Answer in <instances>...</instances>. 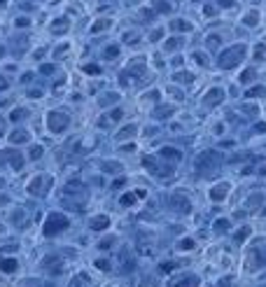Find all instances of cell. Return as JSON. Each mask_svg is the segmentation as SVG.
<instances>
[{
    "instance_id": "obj_1",
    "label": "cell",
    "mask_w": 266,
    "mask_h": 287,
    "mask_svg": "<svg viewBox=\"0 0 266 287\" xmlns=\"http://www.w3.org/2000/svg\"><path fill=\"white\" fill-rule=\"evenodd\" d=\"M245 56H248V44L245 42L229 44V47H224V49L215 56V66L220 68V70H236V68L245 61Z\"/></svg>"
},
{
    "instance_id": "obj_2",
    "label": "cell",
    "mask_w": 266,
    "mask_h": 287,
    "mask_svg": "<svg viewBox=\"0 0 266 287\" xmlns=\"http://www.w3.org/2000/svg\"><path fill=\"white\" fill-rule=\"evenodd\" d=\"M68 229H70V217H68L66 213H61V210H49V213H47L44 224H42V233L47 238L61 236V233L68 231Z\"/></svg>"
},
{
    "instance_id": "obj_3",
    "label": "cell",
    "mask_w": 266,
    "mask_h": 287,
    "mask_svg": "<svg viewBox=\"0 0 266 287\" xmlns=\"http://www.w3.org/2000/svg\"><path fill=\"white\" fill-rule=\"evenodd\" d=\"M44 122H47V131L54 133V136H59V133H66L68 126H70V112L61 110V108H56V110H47Z\"/></svg>"
},
{
    "instance_id": "obj_4",
    "label": "cell",
    "mask_w": 266,
    "mask_h": 287,
    "mask_svg": "<svg viewBox=\"0 0 266 287\" xmlns=\"http://www.w3.org/2000/svg\"><path fill=\"white\" fill-rule=\"evenodd\" d=\"M51 185H54V177L49 173H35L26 182V192L31 196H35V199H42V196H47L51 192Z\"/></svg>"
},
{
    "instance_id": "obj_5",
    "label": "cell",
    "mask_w": 266,
    "mask_h": 287,
    "mask_svg": "<svg viewBox=\"0 0 266 287\" xmlns=\"http://www.w3.org/2000/svg\"><path fill=\"white\" fill-rule=\"evenodd\" d=\"M0 161H5L12 171H21L26 166V154H21V149L17 147H5L0 152Z\"/></svg>"
},
{
    "instance_id": "obj_6",
    "label": "cell",
    "mask_w": 266,
    "mask_h": 287,
    "mask_svg": "<svg viewBox=\"0 0 266 287\" xmlns=\"http://www.w3.org/2000/svg\"><path fill=\"white\" fill-rule=\"evenodd\" d=\"M224 98H227V89L224 87H210L203 96H201V105H205L208 110H215L217 105L224 103Z\"/></svg>"
},
{
    "instance_id": "obj_7",
    "label": "cell",
    "mask_w": 266,
    "mask_h": 287,
    "mask_svg": "<svg viewBox=\"0 0 266 287\" xmlns=\"http://www.w3.org/2000/svg\"><path fill=\"white\" fill-rule=\"evenodd\" d=\"M70 23H72L70 14H61V17L51 19L49 26H47V31H49L51 35H56V38H63V35H68V31H70Z\"/></svg>"
},
{
    "instance_id": "obj_8",
    "label": "cell",
    "mask_w": 266,
    "mask_h": 287,
    "mask_svg": "<svg viewBox=\"0 0 266 287\" xmlns=\"http://www.w3.org/2000/svg\"><path fill=\"white\" fill-rule=\"evenodd\" d=\"M261 21H264V10H259V7H248L241 14V26L245 28H259Z\"/></svg>"
},
{
    "instance_id": "obj_9",
    "label": "cell",
    "mask_w": 266,
    "mask_h": 287,
    "mask_svg": "<svg viewBox=\"0 0 266 287\" xmlns=\"http://www.w3.org/2000/svg\"><path fill=\"white\" fill-rule=\"evenodd\" d=\"M229 192H231V182H217V185H212L210 189H208V199L212 201V203H224L227 201V196H229Z\"/></svg>"
},
{
    "instance_id": "obj_10",
    "label": "cell",
    "mask_w": 266,
    "mask_h": 287,
    "mask_svg": "<svg viewBox=\"0 0 266 287\" xmlns=\"http://www.w3.org/2000/svg\"><path fill=\"white\" fill-rule=\"evenodd\" d=\"M184 42H187V38H184V35L173 33V35H166V38H164V42H161V49L168 51V54H177V51L184 47Z\"/></svg>"
},
{
    "instance_id": "obj_11",
    "label": "cell",
    "mask_w": 266,
    "mask_h": 287,
    "mask_svg": "<svg viewBox=\"0 0 266 287\" xmlns=\"http://www.w3.org/2000/svg\"><path fill=\"white\" fill-rule=\"evenodd\" d=\"M166 28L173 31V33L184 35V33H192V31H194V23L187 21V17H173V19H168Z\"/></svg>"
},
{
    "instance_id": "obj_12",
    "label": "cell",
    "mask_w": 266,
    "mask_h": 287,
    "mask_svg": "<svg viewBox=\"0 0 266 287\" xmlns=\"http://www.w3.org/2000/svg\"><path fill=\"white\" fill-rule=\"evenodd\" d=\"M217 166V152L215 149H205V152H201L199 159H196V171H208V168H215Z\"/></svg>"
},
{
    "instance_id": "obj_13",
    "label": "cell",
    "mask_w": 266,
    "mask_h": 287,
    "mask_svg": "<svg viewBox=\"0 0 266 287\" xmlns=\"http://www.w3.org/2000/svg\"><path fill=\"white\" fill-rule=\"evenodd\" d=\"M31 140H33V136H31V131H26V128H14V131L7 136V143H10L12 147H19V145H31Z\"/></svg>"
},
{
    "instance_id": "obj_14",
    "label": "cell",
    "mask_w": 266,
    "mask_h": 287,
    "mask_svg": "<svg viewBox=\"0 0 266 287\" xmlns=\"http://www.w3.org/2000/svg\"><path fill=\"white\" fill-rule=\"evenodd\" d=\"M110 224H112V220H110V215H105V213L89 217V229H91V231H108Z\"/></svg>"
},
{
    "instance_id": "obj_15",
    "label": "cell",
    "mask_w": 266,
    "mask_h": 287,
    "mask_svg": "<svg viewBox=\"0 0 266 287\" xmlns=\"http://www.w3.org/2000/svg\"><path fill=\"white\" fill-rule=\"evenodd\" d=\"M112 26H115V19H112V17H98L94 23H91V28H89V33H91V35L105 33V31H110Z\"/></svg>"
},
{
    "instance_id": "obj_16",
    "label": "cell",
    "mask_w": 266,
    "mask_h": 287,
    "mask_svg": "<svg viewBox=\"0 0 266 287\" xmlns=\"http://www.w3.org/2000/svg\"><path fill=\"white\" fill-rule=\"evenodd\" d=\"M152 10L156 12V17H171L173 12H175V3L171 0H152Z\"/></svg>"
},
{
    "instance_id": "obj_17",
    "label": "cell",
    "mask_w": 266,
    "mask_h": 287,
    "mask_svg": "<svg viewBox=\"0 0 266 287\" xmlns=\"http://www.w3.org/2000/svg\"><path fill=\"white\" fill-rule=\"evenodd\" d=\"M245 98H248V100H261V98H266V84H259V82L250 84V87L245 89Z\"/></svg>"
},
{
    "instance_id": "obj_18",
    "label": "cell",
    "mask_w": 266,
    "mask_h": 287,
    "mask_svg": "<svg viewBox=\"0 0 266 287\" xmlns=\"http://www.w3.org/2000/svg\"><path fill=\"white\" fill-rule=\"evenodd\" d=\"M236 80H238V84H243V87H250V84H255V82H257V68H255V66L243 68V70H241V75H238Z\"/></svg>"
},
{
    "instance_id": "obj_19",
    "label": "cell",
    "mask_w": 266,
    "mask_h": 287,
    "mask_svg": "<svg viewBox=\"0 0 266 287\" xmlns=\"http://www.w3.org/2000/svg\"><path fill=\"white\" fill-rule=\"evenodd\" d=\"M138 199H145V192H126L122 196V199H119V205H122V208H133V205L138 203Z\"/></svg>"
},
{
    "instance_id": "obj_20",
    "label": "cell",
    "mask_w": 266,
    "mask_h": 287,
    "mask_svg": "<svg viewBox=\"0 0 266 287\" xmlns=\"http://www.w3.org/2000/svg\"><path fill=\"white\" fill-rule=\"evenodd\" d=\"M175 280L177 282H171V287H199V276H194V273H182Z\"/></svg>"
},
{
    "instance_id": "obj_21",
    "label": "cell",
    "mask_w": 266,
    "mask_h": 287,
    "mask_svg": "<svg viewBox=\"0 0 266 287\" xmlns=\"http://www.w3.org/2000/svg\"><path fill=\"white\" fill-rule=\"evenodd\" d=\"M100 54H103L105 61H115V59H119V54H122V47H119V42H108Z\"/></svg>"
},
{
    "instance_id": "obj_22",
    "label": "cell",
    "mask_w": 266,
    "mask_h": 287,
    "mask_svg": "<svg viewBox=\"0 0 266 287\" xmlns=\"http://www.w3.org/2000/svg\"><path fill=\"white\" fill-rule=\"evenodd\" d=\"M192 63H194V66H201V68H208V66H212V59L205 49H201V51H194V54H192Z\"/></svg>"
},
{
    "instance_id": "obj_23",
    "label": "cell",
    "mask_w": 266,
    "mask_h": 287,
    "mask_svg": "<svg viewBox=\"0 0 266 287\" xmlns=\"http://www.w3.org/2000/svg\"><path fill=\"white\" fill-rule=\"evenodd\" d=\"M212 231H215L217 236L231 231V220H229V217H217V220L212 222Z\"/></svg>"
},
{
    "instance_id": "obj_24",
    "label": "cell",
    "mask_w": 266,
    "mask_h": 287,
    "mask_svg": "<svg viewBox=\"0 0 266 287\" xmlns=\"http://www.w3.org/2000/svg\"><path fill=\"white\" fill-rule=\"evenodd\" d=\"M42 156H44V145H40V143L28 145V152H26L28 161H38V159H42Z\"/></svg>"
},
{
    "instance_id": "obj_25",
    "label": "cell",
    "mask_w": 266,
    "mask_h": 287,
    "mask_svg": "<svg viewBox=\"0 0 266 287\" xmlns=\"http://www.w3.org/2000/svg\"><path fill=\"white\" fill-rule=\"evenodd\" d=\"M119 100H122V94H117V91H108V96L105 94L98 96V105H100V108H108V105L119 103Z\"/></svg>"
},
{
    "instance_id": "obj_26",
    "label": "cell",
    "mask_w": 266,
    "mask_h": 287,
    "mask_svg": "<svg viewBox=\"0 0 266 287\" xmlns=\"http://www.w3.org/2000/svg\"><path fill=\"white\" fill-rule=\"evenodd\" d=\"M19 269V262L14 257H0V271H5V273H14Z\"/></svg>"
},
{
    "instance_id": "obj_27",
    "label": "cell",
    "mask_w": 266,
    "mask_h": 287,
    "mask_svg": "<svg viewBox=\"0 0 266 287\" xmlns=\"http://www.w3.org/2000/svg\"><path fill=\"white\" fill-rule=\"evenodd\" d=\"M264 199H266V196H264V192L250 194V199L245 201V208H248V210H257V208H259L261 203H264Z\"/></svg>"
},
{
    "instance_id": "obj_28",
    "label": "cell",
    "mask_w": 266,
    "mask_h": 287,
    "mask_svg": "<svg viewBox=\"0 0 266 287\" xmlns=\"http://www.w3.org/2000/svg\"><path fill=\"white\" fill-rule=\"evenodd\" d=\"M119 131H122V133H117V140L122 143V140L136 138V131H138V126H136V124H126V126H122Z\"/></svg>"
},
{
    "instance_id": "obj_29",
    "label": "cell",
    "mask_w": 266,
    "mask_h": 287,
    "mask_svg": "<svg viewBox=\"0 0 266 287\" xmlns=\"http://www.w3.org/2000/svg\"><path fill=\"white\" fill-rule=\"evenodd\" d=\"M124 171V164L119 161H103V173H110V175H117V173Z\"/></svg>"
},
{
    "instance_id": "obj_30",
    "label": "cell",
    "mask_w": 266,
    "mask_h": 287,
    "mask_svg": "<svg viewBox=\"0 0 266 287\" xmlns=\"http://www.w3.org/2000/svg\"><path fill=\"white\" fill-rule=\"evenodd\" d=\"M250 233H252V226H250V224H243V226L238 229V231L233 233V241H236L238 245H243V243H245V238H248Z\"/></svg>"
},
{
    "instance_id": "obj_31",
    "label": "cell",
    "mask_w": 266,
    "mask_h": 287,
    "mask_svg": "<svg viewBox=\"0 0 266 287\" xmlns=\"http://www.w3.org/2000/svg\"><path fill=\"white\" fill-rule=\"evenodd\" d=\"M12 23H14V28H19V31H21V28H31L33 26V17H31V14H19Z\"/></svg>"
},
{
    "instance_id": "obj_32",
    "label": "cell",
    "mask_w": 266,
    "mask_h": 287,
    "mask_svg": "<svg viewBox=\"0 0 266 287\" xmlns=\"http://www.w3.org/2000/svg\"><path fill=\"white\" fill-rule=\"evenodd\" d=\"M66 51H70V42H68V40H61V42H59V47H56V49H51V56H54L56 61H61Z\"/></svg>"
},
{
    "instance_id": "obj_33",
    "label": "cell",
    "mask_w": 266,
    "mask_h": 287,
    "mask_svg": "<svg viewBox=\"0 0 266 287\" xmlns=\"http://www.w3.org/2000/svg\"><path fill=\"white\" fill-rule=\"evenodd\" d=\"M194 80H196V77H194V72H192V70H182V72L177 70V72H175V77H173V82H177V84H180V82L192 84Z\"/></svg>"
},
{
    "instance_id": "obj_34",
    "label": "cell",
    "mask_w": 266,
    "mask_h": 287,
    "mask_svg": "<svg viewBox=\"0 0 266 287\" xmlns=\"http://www.w3.org/2000/svg\"><path fill=\"white\" fill-rule=\"evenodd\" d=\"M194 248H196V243L192 236H184L182 241H177V250H180V252H192Z\"/></svg>"
},
{
    "instance_id": "obj_35",
    "label": "cell",
    "mask_w": 266,
    "mask_h": 287,
    "mask_svg": "<svg viewBox=\"0 0 266 287\" xmlns=\"http://www.w3.org/2000/svg\"><path fill=\"white\" fill-rule=\"evenodd\" d=\"M252 59L255 61H266V42H257L252 47Z\"/></svg>"
},
{
    "instance_id": "obj_36",
    "label": "cell",
    "mask_w": 266,
    "mask_h": 287,
    "mask_svg": "<svg viewBox=\"0 0 266 287\" xmlns=\"http://www.w3.org/2000/svg\"><path fill=\"white\" fill-rule=\"evenodd\" d=\"M138 38H143V33H138V31H126V33H122V42L124 44H138L140 42Z\"/></svg>"
},
{
    "instance_id": "obj_37",
    "label": "cell",
    "mask_w": 266,
    "mask_h": 287,
    "mask_svg": "<svg viewBox=\"0 0 266 287\" xmlns=\"http://www.w3.org/2000/svg\"><path fill=\"white\" fill-rule=\"evenodd\" d=\"M173 110H175L173 105H166V108H161V105H156V115H154V117H156V119H171V117L175 115Z\"/></svg>"
},
{
    "instance_id": "obj_38",
    "label": "cell",
    "mask_w": 266,
    "mask_h": 287,
    "mask_svg": "<svg viewBox=\"0 0 266 287\" xmlns=\"http://www.w3.org/2000/svg\"><path fill=\"white\" fill-rule=\"evenodd\" d=\"M28 117V110L26 108H14V110H10V122H21V119H26Z\"/></svg>"
},
{
    "instance_id": "obj_39",
    "label": "cell",
    "mask_w": 266,
    "mask_h": 287,
    "mask_svg": "<svg viewBox=\"0 0 266 287\" xmlns=\"http://www.w3.org/2000/svg\"><path fill=\"white\" fill-rule=\"evenodd\" d=\"M164 38H166V31H164V26H156L154 31L150 33V42H164Z\"/></svg>"
},
{
    "instance_id": "obj_40",
    "label": "cell",
    "mask_w": 266,
    "mask_h": 287,
    "mask_svg": "<svg viewBox=\"0 0 266 287\" xmlns=\"http://www.w3.org/2000/svg\"><path fill=\"white\" fill-rule=\"evenodd\" d=\"M217 7H220L222 12H227V10H233V7L238 5V0H212Z\"/></svg>"
},
{
    "instance_id": "obj_41",
    "label": "cell",
    "mask_w": 266,
    "mask_h": 287,
    "mask_svg": "<svg viewBox=\"0 0 266 287\" xmlns=\"http://www.w3.org/2000/svg\"><path fill=\"white\" fill-rule=\"evenodd\" d=\"M70 287H89V276H87V273H79V276H75V280L70 282Z\"/></svg>"
},
{
    "instance_id": "obj_42",
    "label": "cell",
    "mask_w": 266,
    "mask_h": 287,
    "mask_svg": "<svg viewBox=\"0 0 266 287\" xmlns=\"http://www.w3.org/2000/svg\"><path fill=\"white\" fill-rule=\"evenodd\" d=\"M122 117H124V110L119 108V105H115V108H112V110L108 112V119H112V122H119Z\"/></svg>"
},
{
    "instance_id": "obj_43",
    "label": "cell",
    "mask_w": 266,
    "mask_h": 287,
    "mask_svg": "<svg viewBox=\"0 0 266 287\" xmlns=\"http://www.w3.org/2000/svg\"><path fill=\"white\" fill-rule=\"evenodd\" d=\"M82 70L87 72L89 77H96V75H100V66H96V63H89V66H84Z\"/></svg>"
},
{
    "instance_id": "obj_44",
    "label": "cell",
    "mask_w": 266,
    "mask_h": 287,
    "mask_svg": "<svg viewBox=\"0 0 266 287\" xmlns=\"http://www.w3.org/2000/svg\"><path fill=\"white\" fill-rule=\"evenodd\" d=\"M40 72H44V75H47V77H51V72H56V66L54 63H42V66H40Z\"/></svg>"
},
{
    "instance_id": "obj_45",
    "label": "cell",
    "mask_w": 266,
    "mask_h": 287,
    "mask_svg": "<svg viewBox=\"0 0 266 287\" xmlns=\"http://www.w3.org/2000/svg\"><path fill=\"white\" fill-rule=\"evenodd\" d=\"M44 96V91L42 89H33V91H31V89H28V98H35V100H40Z\"/></svg>"
},
{
    "instance_id": "obj_46",
    "label": "cell",
    "mask_w": 266,
    "mask_h": 287,
    "mask_svg": "<svg viewBox=\"0 0 266 287\" xmlns=\"http://www.w3.org/2000/svg\"><path fill=\"white\" fill-rule=\"evenodd\" d=\"M122 5L133 10V7H143V0H122Z\"/></svg>"
},
{
    "instance_id": "obj_47",
    "label": "cell",
    "mask_w": 266,
    "mask_h": 287,
    "mask_svg": "<svg viewBox=\"0 0 266 287\" xmlns=\"http://www.w3.org/2000/svg\"><path fill=\"white\" fill-rule=\"evenodd\" d=\"M96 266H98V269H103V271H110L112 269V264L108 259H96Z\"/></svg>"
},
{
    "instance_id": "obj_48",
    "label": "cell",
    "mask_w": 266,
    "mask_h": 287,
    "mask_svg": "<svg viewBox=\"0 0 266 287\" xmlns=\"http://www.w3.org/2000/svg\"><path fill=\"white\" fill-rule=\"evenodd\" d=\"M5 89H10V80H7L5 75L0 72V91H5Z\"/></svg>"
},
{
    "instance_id": "obj_49",
    "label": "cell",
    "mask_w": 266,
    "mask_h": 287,
    "mask_svg": "<svg viewBox=\"0 0 266 287\" xmlns=\"http://www.w3.org/2000/svg\"><path fill=\"white\" fill-rule=\"evenodd\" d=\"M7 203H10V196H7V194H0V208H5Z\"/></svg>"
},
{
    "instance_id": "obj_50",
    "label": "cell",
    "mask_w": 266,
    "mask_h": 287,
    "mask_svg": "<svg viewBox=\"0 0 266 287\" xmlns=\"http://www.w3.org/2000/svg\"><path fill=\"white\" fill-rule=\"evenodd\" d=\"M10 7V0H0V10H7Z\"/></svg>"
},
{
    "instance_id": "obj_51",
    "label": "cell",
    "mask_w": 266,
    "mask_h": 287,
    "mask_svg": "<svg viewBox=\"0 0 266 287\" xmlns=\"http://www.w3.org/2000/svg\"><path fill=\"white\" fill-rule=\"evenodd\" d=\"M5 59V47H0V61Z\"/></svg>"
},
{
    "instance_id": "obj_52",
    "label": "cell",
    "mask_w": 266,
    "mask_h": 287,
    "mask_svg": "<svg viewBox=\"0 0 266 287\" xmlns=\"http://www.w3.org/2000/svg\"><path fill=\"white\" fill-rule=\"evenodd\" d=\"M38 3H44V0H38Z\"/></svg>"
}]
</instances>
